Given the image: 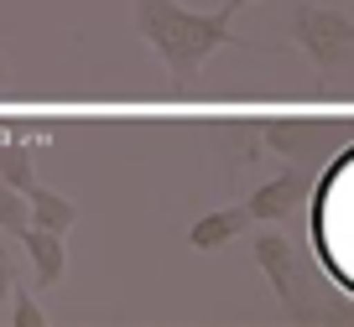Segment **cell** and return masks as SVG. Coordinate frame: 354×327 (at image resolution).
<instances>
[{"label":"cell","instance_id":"6da1fadb","mask_svg":"<svg viewBox=\"0 0 354 327\" xmlns=\"http://www.w3.org/2000/svg\"><path fill=\"white\" fill-rule=\"evenodd\" d=\"M318 244L328 255L333 275L344 286H354V156H344L333 166L328 187L318 197Z\"/></svg>","mask_w":354,"mask_h":327},{"label":"cell","instance_id":"7a4b0ae2","mask_svg":"<svg viewBox=\"0 0 354 327\" xmlns=\"http://www.w3.org/2000/svg\"><path fill=\"white\" fill-rule=\"evenodd\" d=\"M0 296H6V260H0Z\"/></svg>","mask_w":354,"mask_h":327}]
</instances>
